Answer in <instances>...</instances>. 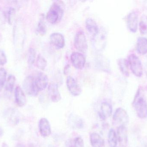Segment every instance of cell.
Here are the masks:
<instances>
[{
  "mask_svg": "<svg viewBox=\"0 0 147 147\" xmlns=\"http://www.w3.org/2000/svg\"><path fill=\"white\" fill-rule=\"evenodd\" d=\"M34 77L35 84L39 91L44 90L48 84L47 76L43 72H38Z\"/></svg>",
  "mask_w": 147,
  "mask_h": 147,
  "instance_id": "obj_11",
  "label": "cell"
},
{
  "mask_svg": "<svg viewBox=\"0 0 147 147\" xmlns=\"http://www.w3.org/2000/svg\"><path fill=\"white\" fill-rule=\"evenodd\" d=\"M138 14L135 11L129 14L127 19V25L129 31L133 33L137 31L138 28Z\"/></svg>",
  "mask_w": 147,
  "mask_h": 147,
  "instance_id": "obj_14",
  "label": "cell"
},
{
  "mask_svg": "<svg viewBox=\"0 0 147 147\" xmlns=\"http://www.w3.org/2000/svg\"><path fill=\"white\" fill-rule=\"evenodd\" d=\"M136 49L140 54L144 55L147 53V39L146 37H140L137 41Z\"/></svg>",
  "mask_w": 147,
  "mask_h": 147,
  "instance_id": "obj_21",
  "label": "cell"
},
{
  "mask_svg": "<svg viewBox=\"0 0 147 147\" xmlns=\"http://www.w3.org/2000/svg\"><path fill=\"white\" fill-rule=\"evenodd\" d=\"M4 116L6 120L13 125H16L19 122L18 113L14 108L8 109L4 112Z\"/></svg>",
  "mask_w": 147,
  "mask_h": 147,
  "instance_id": "obj_18",
  "label": "cell"
},
{
  "mask_svg": "<svg viewBox=\"0 0 147 147\" xmlns=\"http://www.w3.org/2000/svg\"><path fill=\"white\" fill-rule=\"evenodd\" d=\"M66 85L68 90L72 96H78L81 94L82 89L72 77L69 76L67 78Z\"/></svg>",
  "mask_w": 147,
  "mask_h": 147,
  "instance_id": "obj_8",
  "label": "cell"
},
{
  "mask_svg": "<svg viewBox=\"0 0 147 147\" xmlns=\"http://www.w3.org/2000/svg\"><path fill=\"white\" fill-rule=\"evenodd\" d=\"M41 17L39 21L38 25V33L41 35H45L47 33L46 26L45 25V22H44V18Z\"/></svg>",
  "mask_w": 147,
  "mask_h": 147,
  "instance_id": "obj_29",
  "label": "cell"
},
{
  "mask_svg": "<svg viewBox=\"0 0 147 147\" xmlns=\"http://www.w3.org/2000/svg\"><path fill=\"white\" fill-rule=\"evenodd\" d=\"M90 140L92 147H103L104 146V140L98 133H92L90 135Z\"/></svg>",
  "mask_w": 147,
  "mask_h": 147,
  "instance_id": "obj_20",
  "label": "cell"
},
{
  "mask_svg": "<svg viewBox=\"0 0 147 147\" xmlns=\"http://www.w3.org/2000/svg\"><path fill=\"white\" fill-rule=\"evenodd\" d=\"M113 111L112 105L108 102H103L101 104V109L98 113L99 118L102 121H105L111 116Z\"/></svg>",
  "mask_w": 147,
  "mask_h": 147,
  "instance_id": "obj_12",
  "label": "cell"
},
{
  "mask_svg": "<svg viewBox=\"0 0 147 147\" xmlns=\"http://www.w3.org/2000/svg\"><path fill=\"white\" fill-rule=\"evenodd\" d=\"M66 147H74L73 145H72V142L71 141H68L67 142V143H66Z\"/></svg>",
  "mask_w": 147,
  "mask_h": 147,
  "instance_id": "obj_33",
  "label": "cell"
},
{
  "mask_svg": "<svg viewBox=\"0 0 147 147\" xmlns=\"http://www.w3.org/2000/svg\"><path fill=\"white\" fill-rule=\"evenodd\" d=\"M7 72L3 68H0V91L5 85L7 80Z\"/></svg>",
  "mask_w": 147,
  "mask_h": 147,
  "instance_id": "obj_28",
  "label": "cell"
},
{
  "mask_svg": "<svg viewBox=\"0 0 147 147\" xmlns=\"http://www.w3.org/2000/svg\"><path fill=\"white\" fill-rule=\"evenodd\" d=\"M17 147H25L24 146H22V145H20L19 146H17Z\"/></svg>",
  "mask_w": 147,
  "mask_h": 147,
  "instance_id": "obj_34",
  "label": "cell"
},
{
  "mask_svg": "<svg viewBox=\"0 0 147 147\" xmlns=\"http://www.w3.org/2000/svg\"><path fill=\"white\" fill-rule=\"evenodd\" d=\"M15 99L17 105L19 107H22L26 103V98L22 89L20 86L15 88L14 92Z\"/></svg>",
  "mask_w": 147,
  "mask_h": 147,
  "instance_id": "obj_17",
  "label": "cell"
},
{
  "mask_svg": "<svg viewBox=\"0 0 147 147\" xmlns=\"http://www.w3.org/2000/svg\"><path fill=\"white\" fill-rule=\"evenodd\" d=\"M140 30L142 34L147 33V16L143 15L141 18L140 24Z\"/></svg>",
  "mask_w": 147,
  "mask_h": 147,
  "instance_id": "obj_26",
  "label": "cell"
},
{
  "mask_svg": "<svg viewBox=\"0 0 147 147\" xmlns=\"http://www.w3.org/2000/svg\"><path fill=\"white\" fill-rule=\"evenodd\" d=\"M48 94L49 98L53 102H58L62 98L58 85L56 83L50 84L48 87Z\"/></svg>",
  "mask_w": 147,
  "mask_h": 147,
  "instance_id": "obj_9",
  "label": "cell"
},
{
  "mask_svg": "<svg viewBox=\"0 0 147 147\" xmlns=\"http://www.w3.org/2000/svg\"><path fill=\"white\" fill-rule=\"evenodd\" d=\"M7 63L6 54L2 50H0V66H4Z\"/></svg>",
  "mask_w": 147,
  "mask_h": 147,
  "instance_id": "obj_32",
  "label": "cell"
},
{
  "mask_svg": "<svg viewBox=\"0 0 147 147\" xmlns=\"http://www.w3.org/2000/svg\"><path fill=\"white\" fill-rule=\"evenodd\" d=\"M117 64L121 72L125 77H128L129 76V73L127 60L125 59H119L117 61Z\"/></svg>",
  "mask_w": 147,
  "mask_h": 147,
  "instance_id": "obj_22",
  "label": "cell"
},
{
  "mask_svg": "<svg viewBox=\"0 0 147 147\" xmlns=\"http://www.w3.org/2000/svg\"><path fill=\"white\" fill-rule=\"evenodd\" d=\"M38 127L40 133L42 137L47 138L51 135L52 132L51 124L47 118L43 117L40 120Z\"/></svg>",
  "mask_w": 147,
  "mask_h": 147,
  "instance_id": "obj_10",
  "label": "cell"
},
{
  "mask_svg": "<svg viewBox=\"0 0 147 147\" xmlns=\"http://www.w3.org/2000/svg\"><path fill=\"white\" fill-rule=\"evenodd\" d=\"M63 15V9L57 2L51 6L47 14L46 18L48 22L55 24L60 21Z\"/></svg>",
  "mask_w": 147,
  "mask_h": 147,
  "instance_id": "obj_2",
  "label": "cell"
},
{
  "mask_svg": "<svg viewBox=\"0 0 147 147\" xmlns=\"http://www.w3.org/2000/svg\"><path fill=\"white\" fill-rule=\"evenodd\" d=\"M127 62L133 74L136 77H141L143 74V67L141 61L138 56L132 54L129 56Z\"/></svg>",
  "mask_w": 147,
  "mask_h": 147,
  "instance_id": "obj_3",
  "label": "cell"
},
{
  "mask_svg": "<svg viewBox=\"0 0 147 147\" xmlns=\"http://www.w3.org/2000/svg\"><path fill=\"white\" fill-rule=\"evenodd\" d=\"M129 121V117L127 111L121 108L116 110L112 118V123L117 127L126 126Z\"/></svg>",
  "mask_w": 147,
  "mask_h": 147,
  "instance_id": "obj_4",
  "label": "cell"
},
{
  "mask_svg": "<svg viewBox=\"0 0 147 147\" xmlns=\"http://www.w3.org/2000/svg\"><path fill=\"white\" fill-rule=\"evenodd\" d=\"M117 141L116 133L114 129H111L108 134V143L110 147H116Z\"/></svg>",
  "mask_w": 147,
  "mask_h": 147,
  "instance_id": "obj_23",
  "label": "cell"
},
{
  "mask_svg": "<svg viewBox=\"0 0 147 147\" xmlns=\"http://www.w3.org/2000/svg\"><path fill=\"white\" fill-rule=\"evenodd\" d=\"M36 65L38 69L44 70L47 65V62L42 55L39 54L36 59Z\"/></svg>",
  "mask_w": 147,
  "mask_h": 147,
  "instance_id": "obj_27",
  "label": "cell"
},
{
  "mask_svg": "<svg viewBox=\"0 0 147 147\" xmlns=\"http://www.w3.org/2000/svg\"><path fill=\"white\" fill-rule=\"evenodd\" d=\"M74 47L79 51L85 53L88 49L87 40L84 33L83 31H78L75 35L74 40Z\"/></svg>",
  "mask_w": 147,
  "mask_h": 147,
  "instance_id": "obj_6",
  "label": "cell"
},
{
  "mask_svg": "<svg viewBox=\"0 0 147 147\" xmlns=\"http://www.w3.org/2000/svg\"><path fill=\"white\" fill-rule=\"evenodd\" d=\"M117 140L121 146L126 147L127 145V130L126 126L118 127L117 131Z\"/></svg>",
  "mask_w": 147,
  "mask_h": 147,
  "instance_id": "obj_13",
  "label": "cell"
},
{
  "mask_svg": "<svg viewBox=\"0 0 147 147\" xmlns=\"http://www.w3.org/2000/svg\"><path fill=\"white\" fill-rule=\"evenodd\" d=\"M133 105L139 118L141 119L147 118V103L144 97L142 95L140 89H138L135 96Z\"/></svg>",
  "mask_w": 147,
  "mask_h": 147,
  "instance_id": "obj_1",
  "label": "cell"
},
{
  "mask_svg": "<svg viewBox=\"0 0 147 147\" xmlns=\"http://www.w3.org/2000/svg\"><path fill=\"white\" fill-rule=\"evenodd\" d=\"M50 39L51 44L59 49L63 48L65 45L64 37L62 34L59 33H54L51 34Z\"/></svg>",
  "mask_w": 147,
  "mask_h": 147,
  "instance_id": "obj_15",
  "label": "cell"
},
{
  "mask_svg": "<svg viewBox=\"0 0 147 147\" xmlns=\"http://www.w3.org/2000/svg\"><path fill=\"white\" fill-rule=\"evenodd\" d=\"M74 147H84V143L83 139L80 136H78L74 141Z\"/></svg>",
  "mask_w": 147,
  "mask_h": 147,
  "instance_id": "obj_31",
  "label": "cell"
},
{
  "mask_svg": "<svg viewBox=\"0 0 147 147\" xmlns=\"http://www.w3.org/2000/svg\"><path fill=\"white\" fill-rule=\"evenodd\" d=\"M71 60L72 65L76 69L82 70L86 64V58L81 53L75 52L71 55Z\"/></svg>",
  "mask_w": 147,
  "mask_h": 147,
  "instance_id": "obj_7",
  "label": "cell"
},
{
  "mask_svg": "<svg viewBox=\"0 0 147 147\" xmlns=\"http://www.w3.org/2000/svg\"><path fill=\"white\" fill-rule=\"evenodd\" d=\"M16 13V9L15 8L11 7L8 9L7 11L5 12V16L7 19L9 24H12L13 17Z\"/></svg>",
  "mask_w": 147,
  "mask_h": 147,
  "instance_id": "obj_30",
  "label": "cell"
},
{
  "mask_svg": "<svg viewBox=\"0 0 147 147\" xmlns=\"http://www.w3.org/2000/svg\"><path fill=\"white\" fill-rule=\"evenodd\" d=\"M16 81V79L14 75H9L7 78L4 85L5 90L8 92H12L13 89Z\"/></svg>",
  "mask_w": 147,
  "mask_h": 147,
  "instance_id": "obj_24",
  "label": "cell"
},
{
  "mask_svg": "<svg viewBox=\"0 0 147 147\" xmlns=\"http://www.w3.org/2000/svg\"><path fill=\"white\" fill-rule=\"evenodd\" d=\"M86 27L90 34L95 37L99 33V28L96 22L90 18H87L86 20Z\"/></svg>",
  "mask_w": 147,
  "mask_h": 147,
  "instance_id": "obj_19",
  "label": "cell"
},
{
  "mask_svg": "<svg viewBox=\"0 0 147 147\" xmlns=\"http://www.w3.org/2000/svg\"><path fill=\"white\" fill-rule=\"evenodd\" d=\"M36 51L33 48H29L27 54L28 64V66H32L35 62L36 59Z\"/></svg>",
  "mask_w": 147,
  "mask_h": 147,
  "instance_id": "obj_25",
  "label": "cell"
},
{
  "mask_svg": "<svg viewBox=\"0 0 147 147\" xmlns=\"http://www.w3.org/2000/svg\"><path fill=\"white\" fill-rule=\"evenodd\" d=\"M68 123L70 127L73 129H81L84 127V121L83 119L74 114L70 115L68 118Z\"/></svg>",
  "mask_w": 147,
  "mask_h": 147,
  "instance_id": "obj_16",
  "label": "cell"
},
{
  "mask_svg": "<svg viewBox=\"0 0 147 147\" xmlns=\"http://www.w3.org/2000/svg\"><path fill=\"white\" fill-rule=\"evenodd\" d=\"M22 85L28 95L32 96H38L39 91L36 86L34 76L30 75L27 77L23 81Z\"/></svg>",
  "mask_w": 147,
  "mask_h": 147,
  "instance_id": "obj_5",
  "label": "cell"
}]
</instances>
